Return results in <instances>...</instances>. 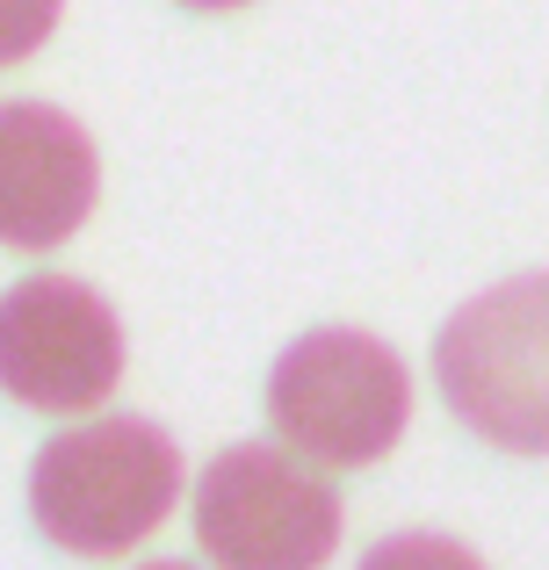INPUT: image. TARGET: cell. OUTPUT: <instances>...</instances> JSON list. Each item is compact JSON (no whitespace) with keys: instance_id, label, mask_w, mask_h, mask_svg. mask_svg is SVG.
I'll list each match as a JSON object with an SVG mask.
<instances>
[{"instance_id":"obj_1","label":"cell","mask_w":549,"mask_h":570,"mask_svg":"<svg viewBox=\"0 0 549 570\" xmlns=\"http://www.w3.org/2000/svg\"><path fill=\"white\" fill-rule=\"evenodd\" d=\"M182 448L167 426L124 412L58 433L29 462V520L66 557H130L182 499Z\"/></svg>"},{"instance_id":"obj_2","label":"cell","mask_w":549,"mask_h":570,"mask_svg":"<svg viewBox=\"0 0 549 570\" xmlns=\"http://www.w3.org/2000/svg\"><path fill=\"white\" fill-rule=\"evenodd\" d=\"M434 383L499 455H549V267L492 282L441 325Z\"/></svg>"},{"instance_id":"obj_3","label":"cell","mask_w":549,"mask_h":570,"mask_svg":"<svg viewBox=\"0 0 549 570\" xmlns=\"http://www.w3.org/2000/svg\"><path fill=\"white\" fill-rule=\"evenodd\" d=\"M268 419L296 455L325 470H369L405 441L412 419V368L391 340L362 325H318L290 340L268 368Z\"/></svg>"},{"instance_id":"obj_4","label":"cell","mask_w":549,"mask_h":570,"mask_svg":"<svg viewBox=\"0 0 549 570\" xmlns=\"http://www.w3.org/2000/svg\"><path fill=\"white\" fill-rule=\"evenodd\" d=\"M196 549L225 570H311L340 549V491L268 441H239L196 484Z\"/></svg>"},{"instance_id":"obj_5","label":"cell","mask_w":549,"mask_h":570,"mask_svg":"<svg viewBox=\"0 0 549 570\" xmlns=\"http://www.w3.org/2000/svg\"><path fill=\"white\" fill-rule=\"evenodd\" d=\"M124 383V325L87 282L29 275L0 296V390L29 412L80 419Z\"/></svg>"},{"instance_id":"obj_6","label":"cell","mask_w":549,"mask_h":570,"mask_svg":"<svg viewBox=\"0 0 549 570\" xmlns=\"http://www.w3.org/2000/svg\"><path fill=\"white\" fill-rule=\"evenodd\" d=\"M95 138L51 101H0V246L51 253L95 217Z\"/></svg>"},{"instance_id":"obj_7","label":"cell","mask_w":549,"mask_h":570,"mask_svg":"<svg viewBox=\"0 0 549 570\" xmlns=\"http://www.w3.org/2000/svg\"><path fill=\"white\" fill-rule=\"evenodd\" d=\"M66 14V0H0V66H22L29 51H43Z\"/></svg>"},{"instance_id":"obj_8","label":"cell","mask_w":549,"mask_h":570,"mask_svg":"<svg viewBox=\"0 0 549 570\" xmlns=\"http://www.w3.org/2000/svg\"><path fill=\"white\" fill-rule=\"evenodd\" d=\"M182 8H196V14H232V8H254V0H182Z\"/></svg>"}]
</instances>
